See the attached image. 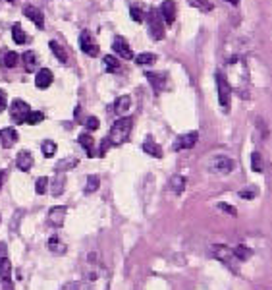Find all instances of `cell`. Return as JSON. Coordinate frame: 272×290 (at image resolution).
<instances>
[{
    "label": "cell",
    "instance_id": "cell-46",
    "mask_svg": "<svg viewBox=\"0 0 272 290\" xmlns=\"http://www.w3.org/2000/svg\"><path fill=\"white\" fill-rule=\"evenodd\" d=\"M64 290H81V289H79V287H77L75 283H70V285H68V287H66Z\"/></svg>",
    "mask_w": 272,
    "mask_h": 290
},
{
    "label": "cell",
    "instance_id": "cell-10",
    "mask_svg": "<svg viewBox=\"0 0 272 290\" xmlns=\"http://www.w3.org/2000/svg\"><path fill=\"white\" fill-rule=\"evenodd\" d=\"M112 51L116 53L118 56H122V58H126V60H131L133 58V53H131V49H129V45L126 43V39L124 37H114V43H112Z\"/></svg>",
    "mask_w": 272,
    "mask_h": 290
},
{
    "label": "cell",
    "instance_id": "cell-32",
    "mask_svg": "<svg viewBox=\"0 0 272 290\" xmlns=\"http://www.w3.org/2000/svg\"><path fill=\"white\" fill-rule=\"evenodd\" d=\"M251 168H253L255 172H263V170H265L263 157H261V153H257V151H255L253 155H251Z\"/></svg>",
    "mask_w": 272,
    "mask_h": 290
},
{
    "label": "cell",
    "instance_id": "cell-23",
    "mask_svg": "<svg viewBox=\"0 0 272 290\" xmlns=\"http://www.w3.org/2000/svg\"><path fill=\"white\" fill-rule=\"evenodd\" d=\"M143 151L149 153V155H153V157H157V159L163 157V149H161V145H157L151 138L145 140V144H143Z\"/></svg>",
    "mask_w": 272,
    "mask_h": 290
},
{
    "label": "cell",
    "instance_id": "cell-14",
    "mask_svg": "<svg viewBox=\"0 0 272 290\" xmlns=\"http://www.w3.org/2000/svg\"><path fill=\"white\" fill-rule=\"evenodd\" d=\"M23 16L29 18L31 21H35V25L39 29L45 27V16H43V12H41L39 8H35V6H25V8H23Z\"/></svg>",
    "mask_w": 272,
    "mask_h": 290
},
{
    "label": "cell",
    "instance_id": "cell-49",
    "mask_svg": "<svg viewBox=\"0 0 272 290\" xmlns=\"http://www.w3.org/2000/svg\"><path fill=\"white\" fill-rule=\"evenodd\" d=\"M8 2H14V0H8Z\"/></svg>",
    "mask_w": 272,
    "mask_h": 290
},
{
    "label": "cell",
    "instance_id": "cell-19",
    "mask_svg": "<svg viewBox=\"0 0 272 290\" xmlns=\"http://www.w3.org/2000/svg\"><path fill=\"white\" fill-rule=\"evenodd\" d=\"M47 248L53 252V254L56 255H62V254H66V244L58 238V236H51L49 238V242H47Z\"/></svg>",
    "mask_w": 272,
    "mask_h": 290
},
{
    "label": "cell",
    "instance_id": "cell-28",
    "mask_svg": "<svg viewBox=\"0 0 272 290\" xmlns=\"http://www.w3.org/2000/svg\"><path fill=\"white\" fill-rule=\"evenodd\" d=\"M49 47L53 49V53H54V56L60 60V62H66V60H68V55H66L64 47H62L58 41H51V43H49Z\"/></svg>",
    "mask_w": 272,
    "mask_h": 290
},
{
    "label": "cell",
    "instance_id": "cell-1",
    "mask_svg": "<svg viewBox=\"0 0 272 290\" xmlns=\"http://www.w3.org/2000/svg\"><path fill=\"white\" fill-rule=\"evenodd\" d=\"M110 273L103 263H95L87 269V287L89 290H109Z\"/></svg>",
    "mask_w": 272,
    "mask_h": 290
},
{
    "label": "cell",
    "instance_id": "cell-45",
    "mask_svg": "<svg viewBox=\"0 0 272 290\" xmlns=\"http://www.w3.org/2000/svg\"><path fill=\"white\" fill-rule=\"evenodd\" d=\"M107 147H109V140L103 142V147H101V153H99V155H105V153H107Z\"/></svg>",
    "mask_w": 272,
    "mask_h": 290
},
{
    "label": "cell",
    "instance_id": "cell-21",
    "mask_svg": "<svg viewBox=\"0 0 272 290\" xmlns=\"http://www.w3.org/2000/svg\"><path fill=\"white\" fill-rule=\"evenodd\" d=\"M64 186H66V174H56L54 180L51 182V194L60 196L64 192Z\"/></svg>",
    "mask_w": 272,
    "mask_h": 290
},
{
    "label": "cell",
    "instance_id": "cell-33",
    "mask_svg": "<svg viewBox=\"0 0 272 290\" xmlns=\"http://www.w3.org/2000/svg\"><path fill=\"white\" fill-rule=\"evenodd\" d=\"M99 176H95V174H91L89 178H87V186H85V194H93V192H97L99 190Z\"/></svg>",
    "mask_w": 272,
    "mask_h": 290
},
{
    "label": "cell",
    "instance_id": "cell-20",
    "mask_svg": "<svg viewBox=\"0 0 272 290\" xmlns=\"http://www.w3.org/2000/svg\"><path fill=\"white\" fill-rule=\"evenodd\" d=\"M103 64H105V70H107V72H110V73L120 72V68H122L120 60H118L116 56H112V55L105 56V58H103Z\"/></svg>",
    "mask_w": 272,
    "mask_h": 290
},
{
    "label": "cell",
    "instance_id": "cell-3",
    "mask_svg": "<svg viewBox=\"0 0 272 290\" xmlns=\"http://www.w3.org/2000/svg\"><path fill=\"white\" fill-rule=\"evenodd\" d=\"M217 89H218V101L222 105V109H230V101H232V85L226 79V75L222 72H217Z\"/></svg>",
    "mask_w": 272,
    "mask_h": 290
},
{
    "label": "cell",
    "instance_id": "cell-11",
    "mask_svg": "<svg viewBox=\"0 0 272 290\" xmlns=\"http://www.w3.org/2000/svg\"><path fill=\"white\" fill-rule=\"evenodd\" d=\"M159 14H161V18H163L168 25H172V23L176 21V2H174V0H164Z\"/></svg>",
    "mask_w": 272,
    "mask_h": 290
},
{
    "label": "cell",
    "instance_id": "cell-4",
    "mask_svg": "<svg viewBox=\"0 0 272 290\" xmlns=\"http://www.w3.org/2000/svg\"><path fill=\"white\" fill-rule=\"evenodd\" d=\"M209 170L213 174H230L234 170V161L228 155H217V157L211 159Z\"/></svg>",
    "mask_w": 272,
    "mask_h": 290
},
{
    "label": "cell",
    "instance_id": "cell-30",
    "mask_svg": "<svg viewBox=\"0 0 272 290\" xmlns=\"http://www.w3.org/2000/svg\"><path fill=\"white\" fill-rule=\"evenodd\" d=\"M232 252H234V257H237L239 261H247L251 257V250L245 248V246H236Z\"/></svg>",
    "mask_w": 272,
    "mask_h": 290
},
{
    "label": "cell",
    "instance_id": "cell-12",
    "mask_svg": "<svg viewBox=\"0 0 272 290\" xmlns=\"http://www.w3.org/2000/svg\"><path fill=\"white\" fill-rule=\"evenodd\" d=\"M18 132L14 128H2L0 130V144L4 149H10L14 147V144H18Z\"/></svg>",
    "mask_w": 272,
    "mask_h": 290
},
{
    "label": "cell",
    "instance_id": "cell-16",
    "mask_svg": "<svg viewBox=\"0 0 272 290\" xmlns=\"http://www.w3.org/2000/svg\"><path fill=\"white\" fill-rule=\"evenodd\" d=\"M16 164H18L19 170H23V172H27L31 166H33V155L29 153V151H19L18 157H16Z\"/></svg>",
    "mask_w": 272,
    "mask_h": 290
},
{
    "label": "cell",
    "instance_id": "cell-35",
    "mask_svg": "<svg viewBox=\"0 0 272 290\" xmlns=\"http://www.w3.org/2000/svg\"><path fill=\"white\" fill-rule=\"evenodd\" d=\"M193 8H199V10H205V12H211L213 10V4L209 0H187Z\"/></svg>",
    "mask_w": 272,
    "mask_h": 290
},
{
    "label": "cell",
    "instance_id": "cell-37",
    "mask_svg": "<svg viewBox=\"0 0 272 290\" xmlns=\"http://www.w3.org/2000/svg\"><path fill=\"white\" fill-rule=\"evenodd\" d=\"M43 118H45V114L43 112H29V116H27V124H31V126H35V124H39V122H43Z\"/></svg>",
    "mask_w": 272,
    "mask_h": 290
},
{
    "label": "cell",
    "instance_id": "cell-2",
    "mask_svg": "<svg viewBox=\"0 0 272 290\" xmlns=\"http://www.w3.org/2000/svg\"><path fill=\"white\" fill-rule=\"evenodd\" d=\"M131 128H133V118H129V116H124V118L116 120L114 126L110 128L109 138H107L109 144L112 145L126 144V140L129 138V134H131Z\"/></svg>",
    "mask_w": 272,
    "mask_h": 290
},
{
    "label": "cell",
    "instance_id": "cell-25",
    "mask_svg": "<svg viewBox=\"0 0 272 290\" xmlns=\"http://www.w3.org/2000/svg\"><path fill=\"white\" fill-rule=\"evenodd\" d=\"M0 62H2L4 68H14V66L18 64V55H16L14 51H4V55H2V58H0Z\"/></svg>",
    "mask_w": 272,
    "mask_h": 290
},
{
    "label": "cell",
    "instance_id": "cell-26",
    "mask_svg": "<svg viewBox=\"0 0 272 290\" xmlns=\"http://www.w3.org/2000/svg\"><path fill=\"white\" fill-rule=\"evenodd\" d=\"M10 273H12V263H10L8 257H4L0 261V279H2V283H10Z\"/></svg>",
    "mask_w": 272,
    "mask_h": 290
},
{
    "label": "cell",
    "instance_id": "cell-15",
    "mask_svg": "<svg viewBox=\"0 0 272 290\" xmlns=\"http://www.w3.org/2000/svg\"><path fill=\"white\" fill-rule=\"evenodd\" d=\"M53 79H54V75L51 70H47V68H43V70H39L35 75V85L39 89H47L51 83H53Z\"/></svg>",
    "mask_w": 272,
    "mask_h": 290
},
{
    "label": "cell",
    "instance_id": "cell-41",
    "mask_svg": "<svg viewBox=\"0 0 272 290\" xmlns=\"http://www.w3.org/2000/svg\"><path fill=\"white\" fill-rule=\"evenodd\" d=\"M218 209H222V211H226V213H230L232 217H236L237 213H236V209L234 207H230L228 203H218Z\"/></svg>",
    "mask_w": 272,
    "mask_h": 290
},
{
    "label": "cell",
    "instance_id": "cell-40",
    "mask_svg": "<svg viewBox=\"0 0 272 290\" xmlns=\"http://www.w3.org/2000/svg\"><path fill=\"white\" fill-rule=\"evenodd\" d=\"M129 14H131V18H133V21H143V12H141V10L137 8V6H131Z\"/></svg>",
    "mask_w": 272,
    "mask_h": 290
},
{
    "label": "cell",
    "instance_id": "cell-13",
    "mask_svg": "<svg viewBox=\"0 0 272 290\" xmlns=\"http://www.w3.org/2000/svg\"><path fill=\"white\" fill-rule=\"evenodd\" d=\"M145 75H147V79L151 81V85L157 91H164L168 87V83H166V81H168V75L164 72H147Z\"/></svg>",
    "mask_w": 272,
    "mask_h": 290
},
{
    "label": "cell",
    "instance_id": "cell-36",
    "mask_svg": "<svg viewBox=\"0 0 272 290\" xmlns=\"http://www.w3.org/2000/svg\"><path fill=\"white\" fill-rule=\"evenodd\" d=\"M157 60V56L151 55V53H143V55H139L135 58V62L139 64V66H147V64H153Z\"/></svg>",
    "mask_w": 272,
    "mask_h": 290
},
{
    "label": "cell",
    "instance_id": "cell-29",
    "mask_svg": "<svg viewBox=\"0 0 272 290\" xmlns=\"http://www.w3.org/2000/svg\"><path fill=\"white\" fill-rule=\"evenodd\" d=\"M77 164V159L75 157H68V159H64V161H60V163L56 164V172L58 174H62V172H66V170H70Z\"/></svg>",
    "mask_w": 272,
    "mask_h": 290
},
{
    "label": "cell",
    "instance_id": "cell-38",
    "mask_svg": "<svg viewBox=\"0 0 272 290\" xmlns=\"http://www.w3.org/2000/svg\"><path fill=\"white\" fill-rule=\"evenodd\" d=\"M47 186H49V178H45V176H43V178H39V180H37V194H39V196H43V194H45V192H47Z\"/></svg>",
    "mask_w": 272,
    "mask_h": 290
},
{
    "label": "cell",
    "instance_id": "cell-39",
    "mask_svg": "<svg viewBox=\"0 0 272 290\" xmlns=\"http://www.w3.org/2000/svg\"><path fill=\"white\" fill-rule=\"evenodd\" d=\"M85 126L89 128V130H99V126H101V120H99V118H95V116H89V118L85 120Z\"/></svg>",
    "mask_w": 272,
    "mask_h": 290
},
{
    "label": "cell",
    "instance_id": "cell-22",
    "mask_svg": "<svg viewBox=\"0 0 272 290\" xmlns=\"http://www.w3.org/2000/svg\"><path fill=\"white\" fill-rule=\"evenodd\" d=\"M168 188H170L174 194H181V192L185 190V178H183L181 174L172 176V178H170V182H168Z\"/></svg>",
    "mask_w": 272,
    "mask_h": 290
},
{
    "label": "cell",
    "instance_id": "cell-5",
    "mask_svg": "<svg viewBox=\"0 0 272 290\" xmlns=\"http://www.w3.org/2000/svg\"><path fill=\"white\" fill-rule=\"evenodd\" d=\"M29 112H31V107H29L25 101H21V99H16V101L10 105V118H12L16 124H23V122L27 120Z\"/></svg>",
    "mask_w": 272,
    "mask_h": 290
},
{
    "label": "cell",
    "instance_id": "cell-8",
    "mask_svg": "<svg viewBox=\"0 0 272 290\" xmlns=\"http://www.w3.org/2000/svg\"><path fill=\"white\" fill-rule=\"evenodd\" d=\"M79 47L87 56H99V45L93 41V37L87 29L81 31V35H79Z\"/></svg>",
    "mask_w": 272,
    "mask_h": 290
},
{
    "label": "cell",
    "instance_id": "cell-9",
    "mask_svg": "<svg viewBox=\"0 0 272 290\" xmlns=\"http://www.w3.org/2000/svg\"><path fill=\"white\" fill-rule=\"evenodd\" d=\"M197 140H199V134H197V132H187V134H183V136H180V138L176 140V144H174V151L191 149V147H195Z\"/></svg>",
    "mask_w": 272,
    "mask_h": 290
},
{
    "label": "cell",
    "instance_id": "cell-47",
    "mask_svg": "<svg viewBox=\"0 0 272 290\" xmlns=\"http://www.w3.org/2000/svg\"><path fill=\"white\" fill-rule=\"evenodd\" d=\"M4 178H6V172L0 170V188H2V184H4Z\"/></svg>",
    "mask_w": 272,
    "mask_h": 290
},
{
    "label": "cell",
    "instance_id": "cell-34",
    "mask_svg": "<svg viewBox=\"0 0 272 290\" xmlns=\"http://www.w3.org/2000/svg\"><path fill=\"white\" fill-rule=\"evenodd\" d=\"M41 149H43V155H45V157H53L56 153V144L54 142H51V140H47V142H43Z\"/></svg>",
    "mask_w": 272,
    "mask_h": 290
},
{
    "label": "cell",
    "instance_id": "cell-42",
    "mask_svg": "<svg viewBox=\"0 0 272 290\" xmlns=\"http://www.w3.org/2000/svg\"><path fill=\"white\" fill-rule=\"evenodd\" d=\"M255 196H257V192H255V190H251V192H247V190L239 192V198H243V200H253Z\"/></svg>",
    "mask_w": 272,
    "mask_h": 290
},
{
    "label": "cell",
    "instance_id": "cell-7",
    "mask_svg": "<svg viewBox=\"0 0 272 290\" xmlns=\"http://www.w3.org/2000/svg\"><path fill=\"white\" fill-rule=\"evenodd\" d=\"M211 250H213V255L217 257L218 261H222L224 265L234 269V252H232V248H228L224 244H218V246H213Z\"/></svg>",
    "mask_w": 272,
    "mask_h": 290
},
{
    "label": "cell",
    "instance_id": "cell-44",
    "mask_svg": "<svg viewBox=\"0 0 272 290\" xmlns=\"http://www.w3.org/2000/svg\"><path fill=\"white\" fill-rule=\"evenodd\" d=\"M6 257V244H0V261Z\"/></svg>",
    "mask_w": 272,
    "mask_h": 290
},
{
    "label": "cell",
    "instance_id": "cell-24",
    "mask_svg": "<svg viewBox=\"0 0 272 290\" xmlns=\"http://www.w3.org/2000/svg\"><path fill=\"white\" fill-rule=\"evenodd\" d=\"M129 105H131V97H129V95H122V97L116 99L114 110H116L118 114H126V110L129 109Z\"/></svg>",
    "mask_w": 272,
    "mask_h": 290
},
{
    "label": "cell",
    "instance_id": "cell-27",
    "mask_svg": "<svg viewBox=\"0 0 272 290\" xmlns=\"http://www.w3.org/2000/svg\"><path fill=\"white\" fill-rule=\"evenodd\" d=\"M12 39H14L18 45H25V43H27V35H25L23 27H21L19 23H14V27H12Z\"/></svg>",
    "mask_w": 272,
    "mask_h": 290
},
{
    "label": "cell",
    "instance_id": "cell-18",
    "mask_svg": "<svg viewBox=\"0 0 272 290\" xmlns=\"http://www.w3.org/2000/svg\"><path fill=\"white\" fill-rule=\"evenodd\" d=\"M77 144L85 149L87 157H95V155H97V151H95V140L91 138V134H81V136L77 138Z\"/></svg>",
    "mask_w": 272,
    "mask_h": 290
},
{
    "label": "cell",
    "instance_id": "cell-48",
    "mask_svg": "<svg viewBox=\"0 0 272 290\" xmlns=\"http://www.w3.org/2000/svg\"><path fill=\"white\" fill-rule=\"evenodd\" d=\"M228 2H230V4H234V6H236V4H239V0H228Z\"/></svg>",
    "mask_w": 272,
    "mask_h": 290
},
{
    "label": "cell",
    "instance_id": "cell-43",
    "mask_svg": "<svg viewBox=\"0 0 272 290\" xmlns=\"http://www.w3.org/2000/svg\"><path fill=\"white\" fill-rule=\"evenodd\" d=\"M6 105H8V99H6V93L4 91H0V112L6 109Z\"/></svg>",
    "mask_w": 272,
    "mask_h": 290
},
{
    "label": "cell",
    "instance_id": "cell-31",
    "mask_svg": "<svg viewBox=\"0 0 272 290\" xmlns=\"http://www.w3.org/2000/svg\"><path fill=\"white\" fill-rule=\"evenodd\" d=\"M23 64H25V70L27 72H33L37 66V56L31 53V51H27L25 55H23Z\"/></svg>",
    "mask_w": 272,
    "mask_h": 290
},
{
    "label": "cell",
    "instance_id": "cell-17",
    "mask_svg": "<svg viewBox=\"0 0 272 290\" xmlns=\"http://www.w3.org/2000/svg\"><path fill=\"white\" fill-rule=\"evenodd\" d=\"M64 218H66V207H54L49 211V222L56 228L64 224Z\"/></svg>",
    "mask_w": 272,
    "mask_h": 290
},
{
    "label": "cell",
    "instance_id": "cell-6",
    "mask_svg": "<svg viewBox=\"0 0 272 290\" xmlns=\"http://www.w3.org/2000/svg\"><path fill=\"white\" fill-rule=\"evenodd\" d=\"M147 21H149V31H151V35H153V39H157V41H163L164 39V23L163 19H161V14L159 12H149V18H147Z\"/></svg>",
    "mask_w": 272,
    "mask_h": 290
}]
</instances>
